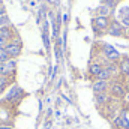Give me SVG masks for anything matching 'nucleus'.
Returning a JSON list of instances; mask_svg holds the SVG:
<instances>
[{
  "label": "nucleus",
  "mask_w": 129,
  "mask_h": 129,
  "mask_svg": "<svg viewBox=\"0 0 129 129\" xmlns=\"http://www.w3.org/2000/svg\"><path fill=\"white\" fill-rule=\"evenodd\" d=\"M0 129H14V126L9 123H0Z\"/></svg>",
  "instance_id": "f3484780"
},
{
  "label": "nucleus",
  "mask_w": 129,
  "mask_h": 129,
  "mask_svg": "<svg viewBox=\"0 0 129 129\" xmlns=\"http://www.w3.org/2000/svg\"><path fill=\"white\" fill-rule=\"evenodd\" d=\"M5 50H6V53H8V56H9L11 59H17V57L21 54L23 47H21L20 42H8V44L5 45Z\"/></svg>",
  "instance_id": "423d86ee"
},
{
  "label": "nucleus",
  "mask_w": 129,
  "mask_h": 129,
  "mask_svg": "<svg viewBox=\"0 0 129 129\" xmlns=\"http://www.w3.org/2000/svg\"><path fill=\"white\" fill-rule=\"evenodd\" d=\"M3 92H5V87H0V95H2Z\"/></svg>",
  "instance_id": "aec40b11"
},
{
  "label": "nucleus",
  "mask_w": 129,
  "mask_h": 129,
  "mask_svg": "<svg viewBox=\"0 0 129 129\" xmlns=\"http://www.w3.org/2000/svg\"><path fill=\"white\" fill-rule=\"evenodd\" d=\"M110 24H111V21H110L108 17H95L93 18V29H95L96 33L107 32Z\"/></svg>",
  "instance_id": "20e7f679"
},
{
  "label": "nucleus",
  "mask_w": 129,
  "mask_h": 129,
  "mask_svg": "<svg viewBox=\"0 0 129 129\" xmlns=\"http://www.w3.org/2000/svg\"><path fill=\"white\" fill-rule=\"evenodd\" d=\"M111 77H113V75H111V74H110V72H108V71H107L105 68H104V69L101 71V74H99V75L96 77V80H102V81H110V80H111Z\"/></svg>",
  "instance_id": "4468645a"
},
{
  "label": "nucleus",
  "mask_w": 129,
  "mask_h": 129,
  "mask_svg": "<svg viewBox=\"0 0 129 129\" xmlns=\"http://www.w3.org/2000/svg\"><path fill=\"white\" fill-rule=\"evenodd\" d=\"M6 44H8V42H6V41H5V39H3V38L0 36V47H5Z\"/></svg>",
  "instance_id": "a211bd4d"
},
{
  "label": "nucleus",
  "mask_w": 129,
  "mask_h": 129,
  "mask_svg": "<svg viewBox=\"0 0 129 129\" xmlns=\"http://www.w3.org/2000/svg\"><path fill=\"white\" fill-rule=\"evenodd\" d=\"M9 59H11V57L8 56L5 47H0V63H3V62H6V60H9Z\"/></svg>",
  "instance_id": "2eb2a0df"
},
{
  "label": "nucleus",
  "mask_w": 129,
  "mask_h": 129,
  "mask_svg": "<svg viewBox=\"0 0 129 129\" xmlns=\"http://www.w3.org/2000/svg\"><path fill=\"white\" fill-rule=\"evenodd\" d=\"M126 78H128V80H129V75H128V77H126Z\"/></svg>",
  "instance_id": "412c9836"
},
{
  "label": "nucleus",
  "mask_w": 129,
  "mask_h": 129,
  "mask_svg": "<svg viewBox=\"0 0 129 129\" xmlns=\"http://www.w3.org/2000/svg\"><path fill=\"white\" fill-rule=\"evenodd\" d=\"M102 69H104V66H102L101 63H90V66H89V74H90L92 77L96 78L98 75L101 74Z\"/></svg>",
  "instance_id": "9b49d317"
},
{
  "label": "nucleus",
  "mask_w": 129,
  "mask_h": 129,
  "mask_svg": "<svg viewBox=\"0 0 129 129\" xmlns=\"http://www.w3.org/2000/svg\"><path fill=\"white\" fill-rule=\"evenodd\" d=\"M102 53H104V56L107 57L108 62H114V63H116V62L120 59V53H119L114 47H111V45H108V44L102 45Z\"/></svg>",
  "instance_id": "39448f33"
},
{
  "label": "nucleus",
  "mask_w": 129,
  "mask_h": 129,
  "mask_svg": "<svg viewBox=\"0 0 129 129\" xmlns=\"http://www.w3.org/2000/svg\"><path fill=\"white\" fill-rule=\"evenodd\" d=\"M107 33H108L110 36H116V38H119V36L125 35V29H123V26H122L119 21H111V24H110V27H108Z\"/></svg>",
  "instance_id": "0eeeda50"
},
{
  "label": "nucleus",
  "mask_w": 129,
  "mask_h": 129,
  "mask_svg": "<svg viewBox=\"0 0 129 129\" xmlns=\"http://www.w3.org/2000/svg\"><path fill=\"white\" fill-rule=\"evenodd\" d=\"M23 98H24V90H23L18 84H14V86L8 90V93H6V101H8V102L17 104V102H20Z\"/></svg>",
  "instance_id": "f03ea898"
},
{
  "label": "nucleus",
  "mask_w": 129,
  "mask_h": 129,
  "mask_svg": "<svg viewBox=\"0 0 129 129\" xmlns=\"http://www.w3.org/2000/svg\"><path fill=\"white\" fill-rule=\"evenodd\" d=\"M92 89L96 93H104L107 90H110V81H102V80H95L93 84H92Z\"/></svg>",
  "instance_id": "6e6552de"
},
{
  "label": "nucleus",
  "mask_w": 129,
  "mask_h": 129,
  "mask_svg": "<svg viewBox=\"0 0 129 129\" xmlns=\"http://www.w3.org/2000/svg\"><path fill=\"white\" fill-rule=\"evenodd\" d=\"M5 26H8V18L6 15H0V27H5Z\"/></svg>",
  "instance_id": "dca6fc26"
},
{
  "label": "nucleus",
  "mask_w": 129,
  "mask_h": 129,
  "mask_svg": "<svg viewBox=\"0 0 129 129\" xmlns=\"http://www.w3.org/2000/svg\"><path fill=\"white\" fill-rule=\"evenodd\" d=\"M110 95L113 99H123L126 96V89L125 84H122L120 81H113L110 83Z\"/></svg>",
  "instance_id": "f257e3e1"
},
{
  "label": "nucleus",
  "mask_w": 129,
  "mask_h": 129,
  "mask_svg": "<svg viewBox=\"0 0 129 129\" xmlns=\"http://www.w3.org/2000/svg\"><path fill=\"white\" fill-rule=\"evenodd\" d=\"M15 69H17V60L15 59H9V60L0 63V75L11 78V75L15 74Z\"/></svg>",
  "instance_id": "7ed1b4c3"
},
{
  "label": "nucleus",
  "mask_w": 129,
  "mask_h": 129,
  "mask_svg": "<svg viewBox=\"0 0 129 129\" xmlns=\"http://www.w3.org/2000/svg\"><path fill=\"white\" fill-rule=\"evenodd\" d=\"M0 36L6 41V42H11L12 39V30L9 26H5V27H0Z\"/></svg>",
  "instance_id": "f8f14e48"
},
{
  "label": "nucleus",
  "mask_w": 129,
  "mask_h": 129,
  "mask_svg": "<svg viewBox=\"0 0 129 129\" xmlns=\"http://www.w3.org/2000/svg\"><path fill=\"white\" fill-rule=\"evenodd\" d=\"M125 35L129 38V27H126V29H125Z\"/></svg>",
  "instance_id": "6ab92c4d"
},
{
  "label": "nucleus",
  "mask_w": 129,
  "mask_h": 129,
  "mask_svg": "<svg viewBox=\"0 0 129 129\" xmlns=\"http://www.w3.org/2000/svg\"><path fill=\"white\" fill-rule=\"evenodd\" d=\"M111 99H113L111 95H108L107 92H104V93H96V95H95V101H96L98 105H108Z\"/></svg>",
  "instance_id": "1a4fd4ad"
},
{
  "label": "nucleus",
  "mask_w": 129,
  "mask_h": 129,
  "mask_svg": "<svg viewBox=\"0 0 129 129\" xmlns=\"http://www.w3.org/2000/svg\"><path fill=\"white\" fill-rule=\"evenodd\" d=\"M96 12H98V17H108L110 12H111V8L107 6V5H102L96 9Z\"/></svg>",
  "instance_id": "ddd939ff"
},
{
  "label": "nucleus",
  "mask_w": 129,
  "mask_h": 129,
  "mask_svg": "<svg viewBox=\"0 0 129 129\" xmlns=\"http://www.w3.org/2000/svg\"><path fill=\"white\" fill-rule=\"evenodd\" d=\"M119 72L125 77L129 75V59L128 57H123L120 62H119Z\"/></svg>",
  "instance_id": "9d476101"
}]
</instances>
